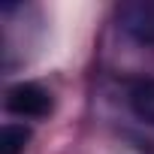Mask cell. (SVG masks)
<instances>
[{
	"instance_id": "6da1fadb",
	"label": "cell",
	"mask_w": 154,
	"mask_h": 154,
	"mask_svg": "<svg viewBox=\"0 0 154 154\" xmlns=\"http://www.w3.org/2000/svg\"><path fill=\"white\" fill-rule=\"evenodd\" d=\"M6 109L18 118H45L51 112V94L36 82H18L6 91Z\"/></svg>"
},
{
	"instance_id": "7a4b0ae2",
	"label": "cell",
	"mask_w": 154,
	"mask_h": 154,
	"mask_svg": "<svg viewBox=\"0 0 154 154\" xmlns=\"http://www.w3.org/2000/svg\"><path fill=\"white\" fill-rule=\"evenodd\" d=\"M121 30L142 45H154V0H133L118 12Z\"/></svg>"
},
{
	"instance_id": "3957f363",
	"label": "cell",
	"mask_w": 154,
	"mask_h": 154,
	"mask_svg": "<svg viewBox=\"0 0 154 154\" xmlns=\"http://www.w3.org/2000/svg\"><path fill=\"white\" fill-rule=\"evenodd\" d=\"M127 100H130V109L136 112V118H142L145 124L154 127V79L133 82L127 91Z\"/></svg>"
},
{
	"instance_id": "277c9868",
	"label": "cell",
	"mask_w": 154,
	"mask_h": 154,
	"mask_svg": "<svg viewBox=\"0 0 154 154\" xmlns=\"http://www.w3.org/2000/svg\"><path fill=\"white\" fill-rule=\"evenodd\" d=\"M30 142V130L24 124H6L0 130V154H21Z\"/></svg>"
}]
</instances>
